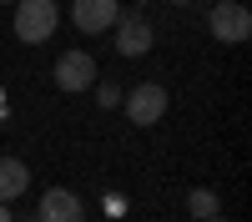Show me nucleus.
Segmentation results:
<instances>
[{
	"instance_id": "nucleus-1",
	"label": "nucleus",
	"mask_w": 252,
	"mask_h": 222,
	"mask_svg": "<svg viewBox=\"0 0 252 222\" xmlns=\"http://www.w3.org/2000/svg\"><path fill=\"white\" fill-rule=\"evenodd\" d=\"M15 35L26 40V46H46L61 26V5L56 0H15Z\"/></svg>"
},
{
	"instance_id": "nucleus-2",
	"label": "nucleus",
	"mask_w": 252,
	"mask_h": 222,
	"mask_svg": "<svg viewBox=\"0 0 252 222\" xmlns=\"http://www.w3.org/2000/svg\"><path fill=\"white\" fill-rule=\"evenodd\" d=\"M96 76H101V71H96V56H91V51H61V56H56V71H51V81H56L61 96L91 91Z\"/></svg>"
},
{
	"instance_id": "nucleus-3",
	"label": "nucleus",
	"mask_w": 252,
	"mask_h": 222,
	"mask_svg": "<svg viewBox=\"0 0 252 222\" xmlns=\"http://www.w3.org/2000/svg\"><path fill=\"white\" fill-rule=\"evenodd\" d=\"M121 111L136 121V127H157L166 116V86L161 81H136V86L121 91Z\"/></svg>"
},
{
	"instance_id": "nucleus-4",
	"label": "nucleus",
	"mask_w": 252,
	"mask_h": 222,
	"mask_svg": "<svg viewBox=\"0 0 252 222\" xmlns=\"http://www.w3.org/2000/svg\"><path fill=\"white\" fill-rule=\"evenodd\" d=\"M207 31H212L222 46H242V40L252 35V10L242 5V0H217V5L207 10Z\"/></svg>"
},
{
	"instance_id": "nucleus-5",
	"label": "nucleus",
	"mask_w": 252,
	"mask_h": 222,
	"mask_svg": "<svg viewBox=\"0 0 252 222\" xmlns=\"http://www.w3.org/2000/svg\"><path fill=\"white\" fill-rule=\"evenodd\" d=\"M111 35H116V56H126V61L146 56V51H152V40H157L152 20L141 15V5H136V10H121V15H116V26H111Z\"/></svg>"
},
{
	"instance_id": "nucleus-6",
	"label": "nucleus",
	"mask_w": 252,
	"mask_h": 222,
	"mask_svg": "<svg viewBox=\"0 0 252 222\" xmlns=\"http://www.w3.org/2000/svg\"><path fill=\"white\" fill-rule=\"evenodd\" d=\"M116 15H121V0H71V26H76L81 35L111 31Z\"/></svg>"
},
{
	"instance_id": "nucleus-7",
	"label": "nucleus",
	"mask_w": 252,
	"mask_h": 222,
	"mask_svg": "<svg viewBox=\"0 0 252 222\" xmlns=\"http://www.w3.org/2000/svg\"><path fill=\"white\" fill-rule=\"evenodd\" d=\"M40 222H86V202H81L71 187H46L40 192Z\"/></svg>"
},
{
	"instance_id": "nucleus-8",
	"label": "nucleus",
	"mask_w": 252,
	"mask_h": 222,
	"mask_svg": "<svg viewBox=\"0 0 252 222\" xmlns=\"http://www.w3.org/2000/svg\"><path fill=\"white\" fill-rule=\"evenodd\" d=\"M31 187V167L20 157H0V202H15Z\"/></svg>"
},
{
	"instance_id": "nucleus-9",
	"label": "nucleus",
	"mask_w": 252,
	"mask_h": 222,
	"mask_svg": "<svg viewBox=\"0 0 252 222\" xmlns=\"http://www.w3.org/2000/svg\"><path fill=\"white\" fill-rule=\"evenodd\" d=\"M217 212H222V202H217L212 187H192V192H187V217L207 222V217H217Z\"/></svg>"
},
{
	"instance_id": "nucleus-10",
	"label": "nucleus",
	"mask_w": 252,
	"mask_h": 222,
	"mask_svg": "<svg viewBox=\"0 0 252 222\" xmlns=\"http://www.w3.org/2000/svg\"><path fill=\"white\" fill-rule=\"evenodd\" d=\"M91 91H96V101H101V111H111V106H121V91H126V86H121V81H111V76H96Z\"/></svg>"
},
{
	"instance_id": "nucleus-11",
	"label": "nucleus",
	"mask_w": 252,
	"mask_h": 222,
	"mask_svg": "<svg viewBox=\"0 0 252 222\" xmlns=\"http://www.w3.org/2000/svg\"><path fill=\"white\" fill-rule=\"evenodd\" d=\"M0 222H15V212H10V202H0Z\"/></svg>"
},
{
	"instance_id": "nucleus-12",
	"label": "nucleus",
	"mask_w": 252,
	"mask_h": 222,
	"mask_svg": "<svg viewBox=\"0 0 252 222\" xmlns=\"http://www.w3.org/2000/svg\"><path fill=\"white\" fill-rule=\"evenodd\" d=\"M166 5H177V10H182V5H192V0H166Z\"/></svg>"
},
{
	"instance_id": "nucleus-13",
	"label": "nucleus",
	"mask_w": 252,
	"mask_h": 222,
	"mask_svg": "<svg viewBox=\"0 0 252 222\" xmlns=\"http://www.w3.org/2000/svg\"><path fill=\"white\" fill-rule=\"evenodd\" d=\"M207 222H227V217H222V212H217V217H207Z\"/></svg>"
},
{
	"instance_id": "nucleus-14",
	"label": "nucleus",
	"mask_w": 252,
	"mask_h": 222,
	"mask_svg": "<svg viewBox=\"0 0 252 222\" xmlns=\"http://www.w3.org/2000/svg\"><path fill=\"white\" fill-rule=\"evenodd\" d=\"M20 222H40V217H20Z\"/></svg>"
},
{
	"instance_id": "nucleus-15",
	"label": "nucleus",
	"mask_w": 252,
	"mask_h": 222,
	"mask_svg": "<svg viewBox=\"0 0 252 222\" xmlns=\"http://www.w3.org/2000/svg\"><path fill=\"white\" fill-rule=\"evenodd\" d=\"M0 106H5V91H0Z\"/></svg>"
},
{
	"instance_id": "nucleus-16",
	"label": "nucleus",
	"mask_w": 252,
	"mask_h": 222,
	"mask_svg": "<svg viewBox=\"0 0 252 222\" xmlns=\"http://www.w3.org/2000/svg\"><path fill=\"white\" fill-rule=\"evenodd\" d=\"M0 5H15V0H0Z\"/></svg>"
},
{
	"instance_id": "nucleus-17",
	"label": "nucleus",
	"mask_w": 252,
	"mask_h": 222,
	"mask_svg": "<svg viewBox=\"0 0 252 222\" xmlns=\"http://www.w3.org/2000/svg\"><path fill=\"white\" fill-rule=\"evenodd\" d=\"M131 5H146V0H131Z\"/></svg>"
}]
</instances>
